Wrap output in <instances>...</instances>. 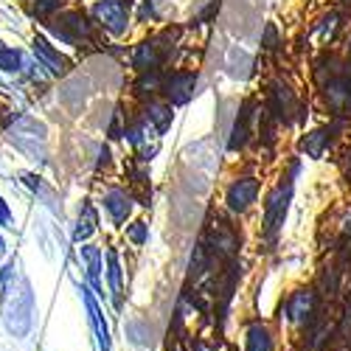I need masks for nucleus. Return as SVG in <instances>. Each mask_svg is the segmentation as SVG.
<instances>
[{
  "label": "nucleus",
  "mask_w": 351,
  "mask_h": 351,
  "mask_svg": "<svg viewBox=\"0 0 351 351\" xmlns=\"http://www.w3.org/2000/svg\"><path fill=\"white\" fill-rule=\"evenodd\" d=\"M256 197H258V183L253 180V178H242V180H237L230 189H228V208L230 211H237V214H242V211H247L253 202H256Z\"/></svg>",
  "instance_id": "4"
},
{
  "label": "nucleus",
  "mask_w": 351,
  "mask_h": 351,
  "mask_svg": "<svg viewBox=\"0 0 351 351\" xmlns=\"http://www.w3.org/2000/svg\"><path fill=\"white\" fill-rule=\"evenodd\" d=\"M343 3H351V0H343Z\"/></svg>",
  "instance_id": "28"
},
{
  "label": "nucleus",
  "mask_w": 351,
  "mask_h": 351,
  "mask_svg": "<svg viewBox=\"0 0 351 351\" xmlns=\"http://www.w3.org/2000/svg\"><path fill=\"white\" fill-rule=\"evenodd\" d=\"M267 48H270V51L276 48V32H273V25L267 28Z\"/></svg>",
  "instance_id": "26"
},
{
  "label": "nucleus",
  "mask_w": 351,
  "mask_h": 351,
  "mask_svg": "<svg viewBox=\"0 0 351 351\" xmlns=\"http://www.w3.org/2000/svg\"><path fill=\"white\" fill-rule=\"evenodd\" d=\"M53 34L60 37L62 43L73 45V43H79L82 37H90V25H87V17H84V14L68 12V14L60 20V25H53Z\"/></svg>",
  "instance_id": "5"
},
{
  "label": "nucleus",
  "mask_w": 351,
  "mask_h": 351,
  "mask_svg": "<svg viewBox=\"0 0 351 351\" xmlns=\"http://www.w3.org/2000/svg\"><path fill=\"white\" fill-rule=\"evenodd\" d=\"M93 12H96V17L101 20V25L107 28L110 34H124L127 32L130 14H127L124 0H99Z\"/></svg>",
  "instance_id": "3"
},
{
  "label": "nucleus",
  "mask_w": 351,
  "mask_h": 351,
  "mask_svg": "<svg viewBox=\"0 0 351 351\" xmlns=\"http://www.w3.org/2000/svg\"><path fill=\"white\" fill-rule=\"evenodd\" d=\"M160 62V53H158V43H141L132 53V65L138 71H155Z\"/></svg>",
  "instance_id": "11"
},
{
  "label": "nucleus",
  "mask_w": 351,
  "mask_h": 351,
  "mask_svg": "<svg viewBox=\"0 0 351 351\" xmlns=\"http://www.w3.org/2000/svg\"><path fill=\"white\" fill-rule=\"evenodd\" d=\"M82 258H84V267H87V281L93 284V289H101V287H99L101 250H99V247H93V245H84V247H82Z\"/></svg>",
  "instance_id": "13"
},
{
  "label": "nucleus",
  "mask_w": 351,
  "mask_h": 351,
  "mask_svg": "<svg viewBox=\"0 0 351 351\" xmlns=\"http://www.w3.org/2000/svg\"><path fill=\"white\" fill-rule=\"evenodd\" d=\"M34 53H37L40 65L48 68L53 76H62L68 71V60L56 48H51V43L45 37H34Z\"/></svg>",
  "instance_id": "7"
},
{
  "label": "nucleus",
  "mask_w": 351,
  "mask_h": 351,
  "mask_svg": "<svg viewBox=\"0 0 351 351\" xmlns=\"http://www.w3.org/2000/svg\"><path fill=\"white\" fill-rule=\"evenodd\" d=\"M214 245H217L222 253H230L233 247H237V237H233V230H230L225 222L214 225Z\"/></svg>",
  "instance_id": "18"
},
{
  "label": "nucleus",
  "mask_w": 351,
  "mask_h": 351,
  "mask_svg": "<svg viewBox=\"0 0 351 351\" xmlns=\"http://www.w3.org/2000/svg\"><path fill=\"white\" fill-rule=\"evenodd\" d=\"M127 237H130L135 245H143V242H146V225H143V222L130 225V228H127Z\"/></svg>",
  "instance_id": "23"
},
{
  "label": "nucleus",
  "mask_w": 351,
  "mask_h": 351,
  "mask_svg": "<svg viewBox=\"0 0 351 351\" xmlns=\"http://www.w3.org/2000/svg\"><path fill=\"white\" fill-rule=\"evenodd\" d=\"M0 225H12V211L3 202V197H0Z\"/></svg>",
  "instance_id": "25"
},
{
  "label": "nucleus",
  "mask_w": 351,
  "mask_h": 351,
  "mask_svg": "<svg viewBox=\"0 0 351 351\" xmlns=\"http://www.w3.org/2000/svg\"><path fill=\"white\" fill-rule=\"evenodd\" d=\"M3 250H6V245H3V237H0V256H3Z\"/></svg>",
  "instance_id": "27"
},
{
  "label": "nucleus",
  "mask_w": 351,
  "mask_h": 351,
  "mask_svg": "<svg viewBox=\"0 0 351 351\" xmlns=\"http://www.w3.org/2000/svg\"><path fill=\"white\" fill-rule=\"evenodd\" d=\"M247 135H250V107H245L239 112L237 124H233V138H230V149H242L247 143Z\"/></svg>",
  "instance_id": "16"
},
{
  "label": "nucleus",
  "mask_w": 351,
  "mask_h": 351,
  "mask_svg": "<svg viewBox=\"0 0 351 351\" xmlns=\"http://www.w3.org/2000/svg\"><path fill=\"white\" fill-rule=\"evenodd\" d=\"M104 206H107L112 222L121 225V222H127V217H130V211H132V199H130L127 191L112 189V191H107V197H104Z\"/></svg>",
  "instance_id": "9"
},
{
  "label": "nucleus",
  "mask_w": 351,
  "mask_h": 351,
  "mask_svg": "<svg viewBox=\"0 0 351 351\" xmlns=\"http://www.w3.org/2000/svg\"><path fill=\"white\" fill-rule=\"evenodd\" d=\"M107 265H110L107 276H110L112 301H115V306L121 309V304H124V284H121V265H119V253H115V250H110V253H107Z\"/></svg>",
  "instance_id": "12"
},
{
  "label": "nucleus",
  "mask_w": 351,
  "mask_h": 351,
  "mask_svg": "<svg viewBox=\"0 0 351 351\" xmlns=\"http://www.w3.org/2000/svg\"><path fill=\"white\" fill-rule=\"evenodd\" d=\"M0 68L3 71H20L23 68V53L9 48V45H0Z\"/></svg>",
  "instance_id": "19"
},
{
  "label": "nucleus",
  "mask_w": 351,
  "mask_h": 351,
  "mask_svg": "<svg viewBox=\"0 0 351 351\" xmlns=\"http://www.w3.org/2000/svg\"><path fill=\"white\" fill-rule=\"evenodd\" d=\"M270 348H273V340L265 326L256 324L247 329V351H270Z\"/></svg>",
  "instance_id": "17"
},
{
  "label": "nucleus",
  "mask_w": 351,
  "mask_h": 351,
  "mask_svg": "<svg viewBox=\"0 0 351 351\" xmlns=\"http://www.w3.org/2000/svg\"><path fill=\"white\" fill-rule=\"evenodd\" d=\"M194 84H197V76L194 73H174L163 82V90H166V99L169 104H186L191 96H194Z\"/></svg>",
  "instance_id": "6"
},
{
  "label": "nucleus",
  "mask_w": 351,
  "mask_h": 351,
  "mask_svg": "<svg viewBox=\"0 0 351 351\" xmlns=\"http://www.w3.org/2000/svg\"><path fill=\"white\" fill-rule=\"evenodd\" d=\"M56 9H60V0H37V3H34L37 17H48V14L56 12Z\"/></svg>",
  "instance_id": "22"
},
{
  "label": "nucleus",
  "mask_w": 351,
  "mask_h": 351,
  "mask_svg": "<svg viewBox=\"0 0 351 351\" xmlns=\"http://www.w3.org/2000/svg\"><path fill=\"white\" fill-rule=\"evenodd\" d=\"M160 84H163V82H160V73H158V71H152L149 76H143V79L138 82V93H155Z\"/></svg>",
  "instance_id": "21"
},
{
  "label": "nucleus",
  "mask_w": 351,
  "mask_h": 351,
  "mask_svg": "<svg viewBox=\"0 0 351 351\" xmlns=\"http://www.w3.org/2000/svg\"><path fill=\"white\" fill-rule=\"evenodd\" d=\"M324 146H326V132H312V135L304 138V149H306L312 158L324 155Z\"/></svg>",
  "instance_id": "20"
},
{
  "label": "nucleus",
  "mask_w": 351,
  "mask_h": 351,
  "mask_svg": "<svg viewBox=\"0 0 351 351\" xmlns=\"http://www.w3.org/2000/svg\"><path fill=\"white\" fill-rule=\"evenodd\" d=\"M289 194H292V186L289 183H281L267 197V206H265V230H267L270 239L276 237V233L281 230V225H284L287 206H289Z\"/></svg>",
  "instance_id": "2"
},
{
  "label": "nucleus",
  "mask_w": 351,
  "mask_h": 351,
  "mask_svg": "<svg viewBox=\"0 0 351 351\" xmlns=\"http://www.w3.org/2000/svg\"><path fill=\"white\" fill-rule=\"evenodd\" d=\"M146 124H149L155 132H166L171 124V107L169 104H149V110H146Z\"/></svg>",
  "instance_id": "14"
},
{
  "label": "nucleus",
  "mask_w": 351,
  "mask_h": 351,
  "mask_svg": "<svg viewBox=\"0 0 351 351\" xmlns=\"http://www.w3.org/2000/svg\"><path fill=\"white\" fill-rule=\"evenodd\" d=\"M84 292V306H87V315H90V324H93V332H96V343H99V351H110V329L104 324V315L93 298L90 289H82Z\"/></svg>",
  "instance_id": "8"
},
{
  "label": "nucleus",
  "mask_w": 351,
  "mask_h": 351,
  "mask_svg": "<svg viewBox=\"0 0 351 351\" xmlns=\"http://www.w3.org/2000/svg\"><path fill=\"white\" fill-rule=\"evenodd\" d=\"M96 222H99V217H96V208L87 202V206L82 208V217H79V225H76V230H73V239L76 242H84L90 233L96 230Z\"/></svg>",
  "instance_id": "15"
},
{
  "label": "nucleus",
  "mask_w": 351,
  "mask_h": 351,
  "mask_svg": "<svg viewBox=\"0 0 351 351\" xmlns=\"http://www.w3.org/2000/svg\"><path fill=\"white\" fill-rule=\"evenodd\" d=\"M312 306H315V295L309 289H298V292H292V298L287 304V317L295 320V324H298V320H306Z\"/></svg>",
  "instance_id": "10"
},
{
  "label": "nucleus",
  "mask_w": 351,
  "mask_h": 351,
  "mask_svg": "<svg viewBox=\"0 0 351 351\" xmlns=\"http://www.w3.org/2000/svg\"><path fill=\"white\" fill-rule=\"evenodd\" d=\"M6 324L14 337H23L32 326V292L25 281H20V289L6 284Z\"/></svg>",
  "instance_id": "1"
},
{
  "label": "nucleus",
  "mask_w": 351,
  "mask_h": 351,
  "mask_svg": "<svg viewBox=\"0 0 351 351\" xmlns=\"http://www.w3.org/2000/svg\"><path fill=\"white\" fill-rule=\"evenodd\" d=\"M335 32H337V14L324 17V25H320V37H324V40H332Z\"/></svg>",
  "instance_id": "24"
}]
</instances>
